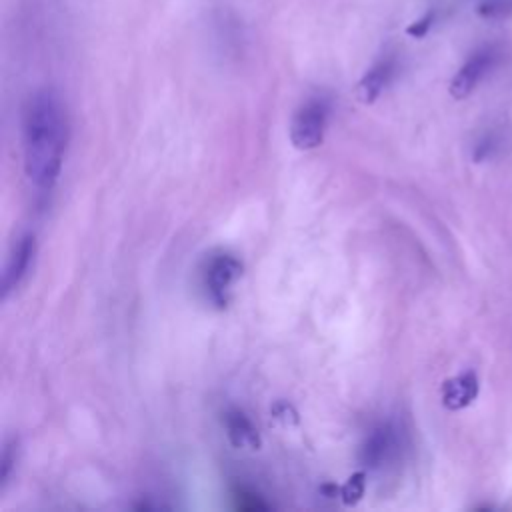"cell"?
<instances>
[{"label": "cell", "mask_w": 512, "mask_h": 512, "mask_svg": "<svg viewBox=\"0 0 512 512\" xmlns=\"http://www.w3.org/2000/svg\"><path fill=\"white\" fill-rule=\"evenodd\" d=\"M500 60V48L494 44L482 46L478 50H474L466 62L458 68V72L454 74V78L450 80V94L456 100L466 98L468 94H472V90L482 82V78L498 64Z\"/></svg>", "instance_id": "cell-3"}, {"label": "cell", "mask_w": 512, "mask_h": 512, "mask_svg": "<svg viewBox=\"0 0 512 512\" xmlns=\"http://www.w3.org/2000/svg\"><path fill=\"white\" fill-rule=\"evenodd\" d=\"M270 412H272V416H274L276 420H280L282 424H294V422H298V412L294 410L292 404H288V402H284V400L274 402V406L270 408Z\"/></svg>", "instance_id": "cell-13"}, {"label": "cell", "mask_w": 512, "mask_h": 512, "mask_svg": "<svg viewBox=\"0 0 512 512\" xmlns=\"http://www.w3.org/2000/svg\"><path fill=\"white\" fill-rule=\"evenodd\" d=\"M242 276V262L226 252H220L216 256H212L206 262L204 274H202V282H204V290L210 298V302H214L216 306H226L228 304V292L232 288V284Z\"/></svg>", "instance_id": "cell-4"}, {"label": "cell", "mask_w": 512, "mask_h": 512, "mask_svg": "<svg viewBox=\"0 0 512 512\" xmlns=\"http://www.w3.org/2000/svg\"><path fill=\"white\" fill-rule=\"evenodd\" d=\"M330 106L324 98L306 100L292 116L290 142L298 150H314L322 144Z\"/></svg>", "instance_id": "cell-2"}, {"label": "cell", "mask_w": 512, "mask_h": 512, "mask_svg": "<svg viewBox=\"0 0 512 512\" xmlns=\"http://www.w3.org/2000/svg\"><path fill=\"white\" fill-rule=\"evenodd\" d=\"M36 256V238L34 234H24L12 248L8 262L2 272V296L8 298L10 292H14L22 280L26 278L32 260Z\"/></svg>", "instance_id": "cell-6"}, {"label": "cell", "mask_w": 512, "mask_h": 512, "mask_svg": "<svg viewBox=\"0 0 512 512\" xmlns=\"http://www.w3.org/2000/svg\"><path fill=\"white\" fill-rule=\"evenodd\" d=\"M396 72V60L392 56L380 58L358 82L356 86V96L360 102L364 104H372L382 92L384 88L390 84V80L394 78Z\"/></svg>", "instance_id": "cell-7"}, {"label": "cell", "mask_w": 512, "mask_h": 512, "mask_svg": "<svg viewBox=\"0 0 512 512\" xmlns=\"http://www.w3.org/2000/svg\"><path fill=\"white\" fill-rule=\"evenodd\" d=\"M398 430L390 422H382L366 436L360 446L358 460L364 470H380L398 452Z\"/></svg>", "instance_id": "cell-5"}, {"label": "cell", "mask_w": 512, "mask_h": 512, "mask_svg": "<svg viewBox=\"0 0 512 512\" xmlns=\"http://www.w3.org/2000/svg\"><path fill=\"white\" fill-rule=\"evenodd\" d=\"M478 394V378L472 370H466L442 384V404L448 410L466 408Z\"/></svg>", "instance_id": "cell-9"}, {"label": "cell", "mask_w": 512, "mask_h": 512, "mask_svg": "<svg viewBox=\"0 0 512 512\" xmlns=\"http://www.w3.org/2000/svg\"><path fill=\"white\" fill-rule=\"evenodd\" d=\"M512 12V0H482L478 4V14L484 18H500Z\"/></svg>", "instance_id": "cell-12"}, {"label": "cell", "mask_w": 512, "mask_h": 512, "mask_svg": "<svg viewBox=\"0 0 512 512\" xmlns=\"http://www.w3.org/2000/svg\"><path fill=\"white\" fill-rule=\"evenodd\" d=\"M366 488V470L354 472L344 486H340V498L346 506H354L362 496Z\"/></svg>", "instance_id": "cell-10"}, {"label": "cell", "mask_w": 512, "mask_h": 512, "mask_svg": "<svg viewBox=\"0 0 512 512\" xmlns=\"http://www.w3.org/2000/svg\"><path fill=\"white\" fill-rule=\"evenodd\" d=\"M68 140L66 110L50 88L34 92L22 114L24 172L40 194L50 192L60 176Z\"/></svg>", "instance_id": "cell-1"}, {"label": "cell", "mask_w": 512, "mask_h": 512, "mask_svg": "<svg viewBox=\"0 0 512 512\" xmlns=\"http://www.w3.org/2000/svg\"><path fill=\"white\" fill-rule=\"evenodd\" d=\"M236 498H238V508L240 510H266L268 508L266 502H262L256 494L246 492V490H240L236 494Z\"/></svg>", "instance_id": "cell-14"}, {"label": "cell", "mask_w": 512, "mask_h": 512, "mask_svg": "<svg viewBox=\"0 0 512 512\" xmlns=\"http://www.w3.org/2000/svg\"><path fill=\"white\" fill-rule=\"evenodd\" d=\"M432 24H434V12L430 10V12H426L422 18H418L414 24L408 26V34H410V36H416V38H422V36L432 28Z\"/></svg>", "instance_id": "cell-15"}, {"label": "cell", "mask_w": 512, "mask_h": 512, "mask_svg": "<svg viewBox=\"0 0 512 512\" xmlns=\"http://www.w3.org/2000/svg\"><path fill=\"white\" fill-rule=\"evenodd\" d=\"M224 428H226V436L234 448L258 450L262 446V438H260L256 426L246 416V412H242L240 408L226 410Z\"/></svg>", "instance_id": "cell-8"}, {"label": "cell", "mask_w": 512, "mask_h": 512, "mask_svg": "<svg viewBox=\"0 0 512 512\" xmlns=\"http://www.w3.org/2000/svg\"><path fill=\"white\" fill-rule=\"evenodd\" d=\"M16 452H18V446H16V440H10L4 444V450H2V458H0V486L4 488L12 476V470H14V464H16Z\"/></svg>", "instance_id": "cell-11"}]
</instances>
